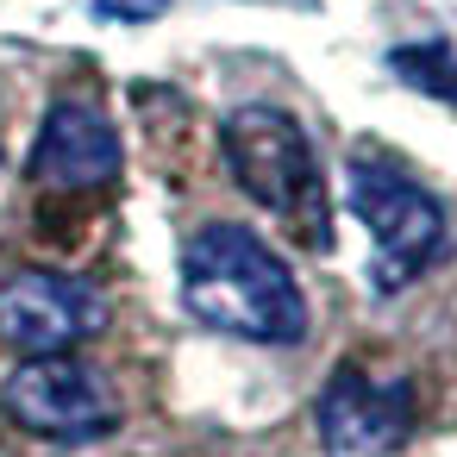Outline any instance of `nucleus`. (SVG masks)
Here are the masks:
<instances>
[{
	"instance_id": "obj_5",
	"label": "nucleus",
	"mask_w": 457,
	"mask_h": 457,
	"mask_svg": "<svg viewBox=\"0 0 457 457\" xmlns=\"http://www.w3.org/2000/svg\"><path fill=\"white\" fill-rule=\"evenodd\" d=\"M413 382L407 376H376L363 363H338L332 382L313 401L320 445L326 457H395L413 432Z\"/></svg>"
},
{
	"instance_id": "obj_8",
	"label": "nucleus",
	"mask_w": 457,
	"mask_h": 457,
	"mask_svg": "<svg viewBox=\"0 0 457 457\" xmlns=\"http://www.w3.org/2000/svg\"><path fill=\"white\" fill-rule=\"evenodd\" d=\"M388 70H395L407 88H420V95L457 107V51H451V45H438V38H426V45H395V51H388Z\"/></svg>"
},
{
	"instance_id": "obj_6",
	"label": "nucleus",
	"mask_w": 457,
	"mask_h": 457,
	"mask_svg": "<svg viewBox=\"0 0 457 457\" xmlns=\"http://www.w3.org/2000/svg\"><path fill=\"white\" fill-rule=\"evenodd\" d=\"M107 326V301L101 288H88L82 276L63 270H20L0 282V338L26 357H57L88 345Z\"/></svg>"
},
{
	"instance_id": "obj_3",
	"label": "nucleus",
	"mask_w": 457,
	"mask_h": 457,
	"mask_svg": "<svg viewBox=\"0 0 457 457\" xmlns=\"http://www.w3.org/2000/svg\"><path fill=\"white\" fill-rule=\"evenodd\" d=\"M351 188V213L376 245V288H401L413 282L438 251H445V207L432 188H420L401 163L388 157H351L345 170Z\"/></svg>"
},
{
	"instance_id": "obj_7",
	"label": "nucleus",
	"mask_w": 457,
	"mask_h": 457,
	"mask_svg": "<svg viewBox=\"0 0 457 457\" xmlns=\"http://www.w3.org/2000/svg\"><path fill=\"white\" fill-rule=\"evenodd\" d=\"M120 163H126L120 132L95 101H51V113L38 120V138H32V182L38 188L82 195V188L113 182Z\"/></svg>"
},
{
	"instance_id": "obj_2",
	"label": "nucleus",
	"mask_w": 457,
	"mask_h": 457,
	"mask_svg": "<svg viewBox=\"0 0 457 457\" xmlns=\"http://www.w3.org/2000/svg\"><path fill=\"white\" fill-rule=\"evenodd\" d=\"M220 157L226 176L238 182V195H251L263 213L288 220L295 232H307V245H326V170L320 151L307 138V126L288 107L270 101H245L220 120Z\"/></svg>"
},
{
	"instance_id": "obj_1",
	"label": "nucleus",
	"mask_w": 457,
	"mask_h": 457,
	"mask_svg": "<svg viewBox=\"0 0 457 457\" xmlns=\"http://www.w3.org/2000/svg\"><path fill=\"white\" fill-rule=\"evenodd\" d=\"M182 307L226 338L245 345H301L307 338V295L295 270L232 220H213L182 251Z\"/></svg>"
},
{
	"instance_id": "obj_4",
	"label": "nucleus",
	"mask_w": 457,
	"mask_h": 457,
	"mask_svg": "<svg viewBox=\"0 0 457 457\" xmlns=\"http://www.w3.org/2000/svg\"><path fill=\"white\" fill-rule=\"evenodd\" d=\"M0 407L13 426H26L32 438L51 445H82L120 426V401L107 388V376L70 351L57 357H26L7 382H0Z\"/></svg>"
}]
</instances>
